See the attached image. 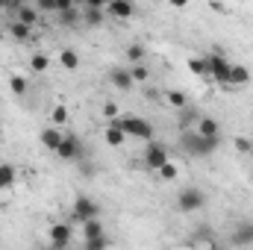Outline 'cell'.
<instances>
[{
  "label": "cell",
  "mask_w": 253,
  "mask_h": 250,
  "mask_svg": "<svg viewBox=\"0 0 253 250\" xmlns=\"http://www.w3.org/2000/svg\"><path fill=\"white\" fill-rule=\"evenodd\" d=\"M112 124L118 126L126 138H141V141H147V144L153 141V126L147 124L144 118H138V115H118Z\"/></svg>",
  "instance_id": "1"
},
{
  "label": "cell",
  "mask_w": 253,
  "mask_h": 250,
  "mask_svg": "<svg viewBox=\"0 0 253 250\" xmlns=\"http://www.w3.org/2000/svg\"><path fill=\"white\" fill-rule=\"evenodd\" d=\"M183 150L189 153V156H197V159H203V156H212L218 147H221V135H215V138H200L194 129L183 135Z\"/></svg>",
  "instance_id": "2"
},
{
  "label": "cell",
  "mask_w": 253,
  "mask_h": 250,
  "mask_svg": "<svg viewBox=\"0 0 253 250\" xmlns=\"http://www.w3.org/2000/svg\"><path fill=\"white\" fill-rule=\"evenodd\" d=\"M94 218H100V206H97V200L80 194V197L74 200V206H71V221L83 227L85 221H94Z\"/></svg>",
  "instance_id": "3"
},
{
  "label": "cell",
  "mask_w": 253,
  "mask_h": 250,
  "mask_svg": "<svg viewBox=\"0 0 253 250\" xmlns=\"http://www.w3.org/2000/svg\"><path fill=\"white\" fill-rule=\"evenodd\" d=\"M177 206H180V212H200V209L206 206V194H203L200 188L189 186L177 194Z\"/></svg>",
  "instance_id": "4"
},
{
  "label": "cell",
  "mask_w": 253,
  "mask_h": 250,
  "mask_svg": "<svg viewBox=\"0 0 253 250\" xmlns=\"http://www.w3.org/2000/svg\"><path fill=\"white\" fill-rule=\"evenodd\" d=\"M168 162H171V159H168V150H165L162 144L150 141V144H147V150H144V165H147L150 171H162Z\"/></svg>",
  "instance_id": "5"
},
{
  "label": "cell",
  "mask_w": 253,
  "mask_h": 250,
  "mask_svg": "<svg viewBox=\"0 0 253 250\" xmlns=\"http://www.w3.org/2000/svg\"><path fill=\"white\" fill-rule=\"evenodd\" d=\"M206 65H209V77H215L218 83H227V85H230V71H233V65L224 59V53L206 56Z\"/></svg>",
  "instance_id": "6"
},
{
  "label": "cell",
  "mask_w": 253,
  "mask_h": 250,
  "mask_svg": "<svg viewBox=\"0 0 253 250\" xmlns=\"http://www.w3.org/2000/svg\"><path fill=\"white\" fill-rule=\"evenodd\" d=\"M56 156H59V159H68V162L80 159V156H83V141H80L77 135H65L62 144H59V150H56Z\"/></svg>",
  "instance_id": "7"
},
{
  "label": "cell",
  "mask_w": 253,
  "mask_h": 250,
  "mask_svg": "<svg viewBox=\"0 0 253 250\" xmlns=\"http://www.w3.org/2000/svg\"><path fill=\"white\" fill-rule=\"evenodd\" d=\"M47 236H50V248L65 250L68 242H71V236H74V230H71V224H53V227L47 230Z\"/></svg>",
  "instance_id": "8"
},
{
  "label": "cell",
  "mask_w": 253,
  "mask_h": 250,
  "mask_svg": "<svg viewBox=\"0 0 253 250\" xmlns=\"http://www.w3.org/2000/svg\"><path fill=\"white\" fill-rule=\"evenodd\" d=\"M230 245H233V248H251L253 245V221L239 224V227L230 233Z\"/></svg>",
  "instance_id": "9"
},
{
  "label": "cell",
  "mask_w": 253,
  "mask_h": 250,
  "mask_svg": "<svg viewBox=\"0 0 253 250\" xmlns=\"http://www.w3.org/2000/svg\"><path fill=\"white\" fill-rule=\"evenodd\" d=\"M132 12H135V6H132L129 0H109V3H106V15H109V18L126 21V18H132Z\"/></svg>",
  "instance_id": "10"
},
{
  "label": "cell",
  "mask_w": 253,
  "mask_h": 250,
  "mask_svg": "<svg viewBox=\"0 0 253 250\" xmlns=\"http://www.w3.org/2000/svg\"><path fill=\"white\" fill-rule=\"evenodd\" d=\"M194 132L200 138H215V135H221V124L215 118H209V115H200L197 124H194Z\"/></svg>",
  "instance_id": "11"
},
{
  "label": "cell",
  "mask_w": 253,
  "mask_h": 250,
  "mask_svg": "<svg viewBox=\"0 0 253 250\" xmlns=\"http://www.w3.org/2000/svg\"><path fill=\"white\" fill-rule=\"evenodd\" d=\"M62 132L56 129V126H47V129H42V135H39V141H42V147L44 150H50V153H56L59 150V144H62Z\"/></svg>",
  "instance_id": "12"
},
{
  "label": "cell",
  "mask_w": 253,
  "mask_h": 250,
  "mask_svg": "<svg viewBox=\"0 0 253 250\" xmlns=\"http://www.w3.org/2000/svg\"><path fill=\"white\" fill-rule=\"evenodd\" d=\"M109 83L118 88V91H129L135 83H132V77H129V68H112L109 71Z\"/></svg>",
  "instance_id": "13"
},
{
  "label": "cell",
  "mask_w": 253,
  "mask_h": 250,
  "mask_svg": "<svg viewBox=\"0 0 253 250\" xmlns=\"http://www.w3.org/2000/svg\"><path fill=\"white\" fill-rule=\"evenodd\" d=\"M100 236H106V230H103V221H100V218L85 221V224L80 227V239H83V242H94V239H100Z\"/></svg>",
  "instance_id": "14"
},
{
  "label": "cell",
  "mask_w": 253,
  "mask_h": 250,
  "mask_svg": "<svg viewBox=\"0 0 253 250\" xmlns=\"http://www.w3.org/2000/svg\"><path fill=\"white\" fill-rule=\"evenodd\" d=\"M56 24H62V27H77V24H83V9L80 6H71V9H65L56 15Z\"/></svg>",
  "instance_id": "15"
},
{
  "label": "cell",
  "mask_w": 253,
  "mask_h": 250,
  "mask_svg": "<svg viewBox=\"0 0 253 250\" xmlns=\"http://www.w3.org/2000/svg\"><path fill=\"white\" fill-rule=\"evenodd\" d=\"M18 24H24V27H36L39 24V9L36 6H30V3H21V9H18V18H15Z\"/></svg>",
  "instance_id": "16"
},
{
  "label": "cell",
  "mask_w": 253,
  "mask_h": 250,
  "mask_svg": "<svg viewBox=\"0 0 253 250\" xmlns=\"http://www.w3.org/2000/svg\"><path fill=\"white\" fill-rule=\"evenodd\" d=\"M15 177H18L15 165H9V162H0V191H6V188L15 186Z\"/></svg>",
  "instance_id": "17"
},
{
  "label": "cell",
  "mask_w": 253,
  "mask_h": 250,
  "mask_svg": "<svg viewBox=\"0 0 253 250\" xmlns=\"http://www.w3.org/2000/svg\"><path fill=\"white\" fill-rule=\"evenodd\" d=\"M103 141H106L109 147H121V144L126 141V135H124V132H121L115 124H109L106 129H103Z\"/></svg>",
  "instance_id": "18"
},
{
  "label": "cell",
  "mask_w": 253,
  "mask_h": 250,
  "mask_svg": "<svg viewBox=\"0 0 253 250\" xmlns=\"http://www.w3.org/2000/svg\"><path fill=\"white\" fill-rule=\"evenodd\" d=\"M106 18V9H83V24L85 27H100Z\"/></svg>",
  "instance_id": "19"
},
{
  "label": "cell",
  "mask_w": 253,
  "mask_h": 250,
  "mask_svg": "<svg viewBox=\"0 0 253 250\" xmlns=\"http://www.w3.org/2000/svg\"><path fill=\"white\" fill-rule=\"evenodd\" d=\"M251 83V71L245 65H233L230 71V85H248Z\"/></svg>",
  "instance_id": "20"
},
{
  "label": "cell",
  "mask_w": 253,
  "mask_h": 250,
  "mask_svg": "<svg viewBox=\"0 0 253 250\" xmlns=\"http://www.w3.org/2000/svg\"><path fill=\"white\" fill-rule=\"evenodd\" d=\"M59 65H62L65 71H77V68H80V56H77V50L65 47L62 53H59Z\"/></svg>",
  "instance_id": "21"
},
{
  "label": "cell",
  "mask_w": 253,
  "mask_h": 250,
  "mask_svg": "<svg viewBox=\"0 0 253 250\" xmlns=\"http://www.w3.org/2000/svg\"><path fill=\"white\" fill-rule=\"evenodd\" d=\"M144 56H147V50H144V44H129V47H126V62H132V65H141V62H144Z\"/></svg>",
  "instance_id": "22"
},
{
  "label": "cell",
  "mask_w": 253,
  "mask_h": 250,
  "mask_svg": "<svg viewBox=\"0 0 253 250\" xmlns=\"http://www.w3.org/2000/svg\"><path fill=\"white\" fill-rule=\"evenodd\" d=\"M9 33L18 39V42H27L30 36H33V27H24V24H18V21H12L9 24Z\"/></svg>",
  "instance_id": "23"
},
{
  "label": "cell",
  "mask_w": 253,
  "mask_h": 250,
  "mask_svg": "<svg viewBox=\"0 0 253 250\" xmlns=\"http://www.w3.org/2000/svg\"><path fill=\"white\" fill-rule=\"evenodd\" d=\"M165 100H168L174 109H183V106H189V97H186V91H168V94H165Z\"/></svg>",
  "instance_id": "24"
},
{
  "label": "cell",
  "mask_w": 253,
  "mask_h": 250,
  "mask_svg": "<svg viewBox=\"0 0 253 250\" xmlns=\"http://www.w3.org/2000/svg\"><path fill=\"white\" fill-rule=\"evenodd\" d=\"M197 118H200V115H197V109H194V106H183V109H180V124H183V126L197 124Z\"/></svg>",
  "instance_id": "25"
},
{
  "label": "cell",
  "mask_w": 253,
  "mask_h": 250,
  "mask_svg": "<svg viewBox=\"0 0 253 250\" xmlns=\"http://www.w3.org/2000/svg\"><path fill=\"white\" fill-rule=\"evenodd\" d=\"M129 77H132V83H147L150 71H147L144 65H132V68H129Z\"/></svg>",
  "instance_id": "26"
},
{
  "label": "cell",
  "mask_w": 253,
  "mask_h": 250,
  "mask_svg": "<svg viewBox=\"0 0 253 250\" xmlns=\"http://www.w3.org/2000/svg\"><path fill=\"white\" fill-rule=\"evenodd\" d=\"M9 88H12V94H27V80L24 77H9Z\"/></svg>",
  "instance_id": "27"
},
{
  "label": "cell",
  "mask_w": 253,
  "mask_h": 250,
  "mask_svg": "<svg viewBox=\"0 0 253 250\" xmlns=\"http://www.w3.org/2000/svg\"><path fill=\"white\" fill-rule=\"evenodd\" d=\"M47 65H50V59H47L44 53H36V56L30 59V68H33L36 74H42V71H47Z\"/></svg>",
  "instance_id": "28"
},
{
  "label": "cell",
  "mask_w": 253,
  "mask_h": 250,
  "mask_svg": "<svg viewBox=\"0 0 253 250\" xmlns=\"http://www.w3.org/2000/svg\"><path fill=\"white\" fill-rule=\"evenodd\" d=\"M83 250H109V239L100 236V239H94V242H83Z\"/></svg>",
  "instance_id": "29"
},
{
  "label": "cell",
  "mask_w": 253,
  "mask_h": 250,
  "mask_svg": "<svg viewBox=\"0 0 253 250\" xmlns=\"http://www.w3.org/2000/svg\"><path fill=\"white\" fill-rule=\"evenodd\" d=\"M189 71L203 77V74H209V65H206V59H189Z\"/></svg>",
  "instance_id": "30"
},
{
  "label": "cell",
  "mask_w": 253,
  "mask_h": 250,
  "mask_svg": "<svg viewBox=\"0 0 253 250\" xmlns=\"http://www.w3.org/2000/svg\"><path fill=\"white\" fill-rule=\"evenodd\" d=\"M50 121H53V126H59L68 121V109L65 106H53V112H50Z\"/></svg>",
  "instance_id": "31"
},
{
  "label": "cell",
  "mask_w": 253,
  "mask_h": 250,
  "mask_svg": "<svg viewBox=\"0 0 253 250\" xmlns=\"http://www.w3.org/2000/svg\"><path fill=\"white\" fill-rule=\"evenodd\" d=\"M177 174H180V171H177V165H174V162H168V165L159 171V177H162V180H168V183H174V180H177Z\"/></svg>",
  "instance_id": "32"
},
{
  "label": "cell",
  "mask_w": 253,
  "mask_h": 250,
  "mask_svg": "<svg viewBox=\"0 0 253 250\" xmlns=\"http://www.w3.org/2000/svg\"><path fill=\"white\" fill-rule=\"evenodd\" d=\"M103 115L115 121V118H118V106H115V103H103Z\"/></svg>",
  "instance_id": "33"
},
{
  "label": "cell",
  "mask_w": 253,
  "mask_h": 250,
  "mask_svg": "<svg viewBox=\"0 0 253 250\" xmlns=\"http://www.w3.org/2000/svg\"><path fill=\"white\" fill-rule=\"evenodd\" d=\"M83 9H106V3H103V0H85Z\"/></svg>",
  "instance_id": "34"
},
{
  "label": "cell",
  "mask_w": 253,
  "mask_h": 250,
  "mask_svg": "<svg viewBox=\"0 0 253 250\" xmlns=\"http://www.w3.org/2000/svg\"><path fill=\"white\" fill-rule=\"evenodd\" d=\"M194 239H200V242L212 239V236H209V227H200V230H194Z\"/></svg>",
  "instance_id": "35"
},
{
  "label": "cell",
  "mask_w": 253,
  "mask_h": 250,
  "mask_svg": "<svg viewBox=\"0 0 253 250\" xmlns=\"http://www.w3.org/2000/svg\"><path fill=\"white\" fill-rule=\"evenodd\" d=\"M236 147H239V150H251V141H248V138H236Z\"/></svg>",
  "instance_id": "36"
},
{
  "label": "cell",
  "mask_w": 253,
  "mask_h": 250,
  "mask_svg": "<svg viewBox=\"0 0 253 250\" xmlns=\"http://www.w3.org/2000/svg\"><path fill=\"white\" fill-rule=\"evenodd\" d=\"M0 9H3V3H0Z\"/></svg>",
  "instance_id": "37"
},
{
  "label": "cell",
  "mask_w": 253,
  "mask_h": 250,
  "mask_svg": "<svg viewBox=\"0 0 253 250\" xmlns=\"http://www.w3.org/2000/svg\"><path fill=\"white\" fill-rule=\"evenodd\" d=\"M251 118H253V112H251Z\"/></svg>",
  "instance_id": "38"
},
{
  "label": "cell",
  "mask_w": 253,
  "mask_h": 250,
  "mask_svg": "<svg viewBox=\"0 0 253 250\" xmlns=\"http://www.w3.org/2000/svg\"><path fill=\"white\" fill-rule=\"evenodd\" d=\"M50 250H56V248H50Z\"/></svg>",
  "instance_id": "39"
}]
</instances>
